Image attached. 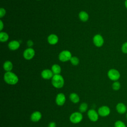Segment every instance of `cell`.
<instances>
[{
  "label": "cell",
  "mask_w": 127,
  "mask_h": 127,
  "mask_svg": "<svg viewBox=\"0 0 127 127\" xmlns=\"http://www.w3.org/2000/svg\"><path fill=\"white\" fill-rule=\"evenodd\" d=\"M27 44V45H28L29 47H32V46L33 45V41H32V40H29V41H28Z\"/></svg>",
  "instance_id": "28"
},
{
  "label": "cell",
  "mask_w": 127,
  "mask_h": 127,
  "mask_svg": "<svg viewBox=\"0 0 127 127\" xmlns=\"http://www.w3.org/2000/svg\"><path fill=\"white\" fill-rule=\"evenodd\" d=\"M88 109V105L86 103H82L79 107V110L80 113H84Z\"/></svg>",
  "instance_id": "21"
},
{
  "label": "cell",
  "mask_w": 127,
  "mask_h": 127,
  "mask_svg": "<svg viewBox=\"0 0 127 127\" xmlns=\"http://www.w3.org/2000/svg\"><path fill=\"white\" fill-rule=\"evenodd\" d=\"M35 55V51L31 48L26 49L23 52L24 58L27 60L32 59Z\"/></svg>",
  "instance_id": "9"
},
{
  "label": "cell",
  "mask_w": 127,
  "mask_h": 127,
  "mask_svg": "<svg viewBox=\"0 0 127 127\" xmlns=\"http://www.w3.org/2000/svg\"><path fill=\"white\" fill-rule=\"evenodd\" d=\"M71 57V53L67 50H64L61 52L59 55V60L63 62L70 60Z\"/></svg>",
  "instance_id": "5"
},
{
  "label": "cell",
  "mask_w": 127,
  "mask_h": 127,
  "mask_svg": "<svg viewBox=\"0 0 127 127\" xmlns=\"http://www.w3.org/2000/svg\"><path fill=\"white\" fill-rule=\"evenodd\" d=\"M0 30L1 31L3 29V22L1 20H0Z\"/></svg>",
  "instance_id": "29"
},
{
  "label": "cell",
  "mask_w": 127,
  "mask_h": 127,
  "mask_svg": "<svg viewBox=\"0 0 127 127\" xmlns=\"http://www.w3.org/2000/svg\"><path fill=\"white\" fill-rule=\"evenodd\" d=\"M70 63L73 65H77L79 63V60L76 57H72L70 60Z\"/></svg>",
  "instance_id": "23"
},
{
  "label": "cell",
  "mask_w": 127,
  "mask_h": 127,
  "mask_svg": "<svg viewBox=\"0 0 127 127\" xmlns=\"http://www.w3.org/2000/svg\"><path fill=\"white\" fill-rule=\"evenodd\" d=\"M42 114L39 111H35L32 113L30 116L31 120L33 122H37L41 120Z\"/></svg>",
  "instance_id": "13"
},
{
  "label": "cell",
  "mask_w": 127,
  "mask_h": 127,
  "mask_svg": "<svg viewBox=\"0 0 127 127\" xmlns=\"http://www.w3.org/2000/svg\"><path fill=\"white\" fill-rule=\"evenodd\" d=\"M79 19L83 22H85L87 21L89 18V16L88 13L84 11H82L79 12L78 15Z\"/></svg>",
  "instance_id": "18"
},
{
  "label": "cell",
  "mask_w": 127,
  "mask_h": 127,
  "mask_svg": "<svg viewBox=\"0 0 127 127\" xmlns=\"http://www.w3.org/2000/svg\"><path fill=\"white\" fill-rule=\"evenodd\" d=\"M3 67L5 71H6V72L10 71L12 69L13 64L10 61H7L5 62L3 64Z\"/></svg>",
  "instance_id": "17"
},
{
  "label": "cell",
  "mask_w": 127,
  "mask_h": 127,
  "mask_svg": "<svg viewBox=\"0 0 127 127\" xmlns=\"http://www.w3.org/2000/svg\"><path fill=\"white\" fill-rule=\"evenodd\" d=\"M64 79L60 74L54 75L52 78V84L56 88H62L64 85Z\"/></svg>",
  "instance_id": "2"
},
{
  "label": "cell",
  "mask_w": 127,
  "mask_h": 127,
  "mask_svg": "<svg viewBox=\"0 0 127 127\" xmlns=\"http://www.w3.org/2000/svg\"><path fill=\"white\" fill-rule=\"evenodd\" d=\"M8 47L10 50L14 51L18 49L20 47V43L18 41L16 40H13L10 41L8 43Z\"/></svg>",
  "instance_id": "14"
},
{
  "label": "cell",
  "mask_w": 127,
  "mask_h": 127,
  "mask_svg": "<svg viewBox=\"0 0 127 127\" xmlns=\"http://www.w3.org/2000/svg\"><path fill=\"white\" fill-rule=\"evenodd\" d=\"M107 75L110 80L114 81H118L121 77L120 72L117 69L114 68L110 69L108 71Z\"/></svg>",
  "instance_id": "4"
},
{
  "label": "cell",
  "mask_w": 127,
  "mask_h": 127,
  "mask_svg": "<svg viewBox=\"0 0 127 127\" xmlns=\"http://www.w3.org/2000/svg\"><path fill=\"white\" fill-rule=\"evenodd\" d=\"M117 112L120 114H124L126 113L127 110V106L123 103H119L116 106Z\"/></svg>",
  "instance_id": "11"
},
{
  "label": "cell",
  "mask_w": 127,
  "mask_h": 127,
  "mask_svg": "<svg viewBox=\"0 0 127 127\" xmlns=\"http://www.w3.org/2000/svg\"><path fill=\"white\" fill-rule=\"evenodd\" d=\"M83 119V115L80 112H75L72 113L69 117L70 121L73 124L79 123Z\"/></svg>",
  "instance_id": "3"
},
{
  "label": "cell",
  "mask_w": 127,
  "mask_h": 127,
  "mask_svg": "<svg viewBox=\"0 0 127 127\" xmlns=\"http://www.w3.org/2000/svg\"><path fill=\"white\" fill-rule=\"evenodd\" d=\"M87 116L90 121L95 122L98 121L99 115L94 109H90L87 112Z\"/></svg>",
  "instance_id": "7"
},
{
  "label": "cell",
  "mask_w": 127,
  "mask_h": 127,
  "mask_svg": "<svg viewBox=\"0 0 127 127\" xmlns=\"http://www.w3.org/2000/svg\"><path fill=\"white\" fill-rule=\"evenodd\" d=\"M114 127H127L126 124L122 121L118 120L114 124Z\"/></svg>",
  "instance_id": "24"
},
{
  "label": "cell",
  "mask_w": 127,
  "mask_h": 127,
  "mask_svg": "<svg viewBox=\"0 0 127 127\" xmlns=\"http://www.w3.org/2000/svg\"></svg>",
  "instance_id": "32"
},
{
  "label": "cell",
  "mask_w": 127,
  "mask_h": 127,
  "mask_svg": "<svg viewBox=\"0 0 127 127\" xmlns=\"http://www.w3.org/2000/svg\"><path fill=\"white\" fill-rule=\"evenodd\" d=\"M121 50L124 54H127V41L125 42L122 46Z\"/></svg>",
  "instance_id": "25"
},
{
  "label": "cell",
  "mask_w": 127,
  "mask_h": 127,
  "mask_svg": "<svg viewBox=\"0 0 127 127\" xmlns=\"http://www.w3.org/2000/svg\"><path fill=\"white\" fill-rule=\"evenodd\" d=\"M98 113L101 117H105L109 116L110 114L111 110L110 108L107 106H102L98 110Z\"/></svg>",
  "instance_id": "6"
},
{
  "label": "cell",
  "mask_w": 127,
  "mask_h": 127,
  "mask_svg": "<svg viewBox=\"0 0 127 127\" xmlns=\"http://www.w3.org/2000/svg\"><path fill=\"white\" fill-rule=\"evenodd\" d=\"M4 80L8 84L15 85L18 81V76L13 72L7 71L5 72L3 76Z\"/></svg>",
  "instance_id": "1"
},
{
  "label": "cell",
  "mask_w": 127,
  "mask_h": 127,
  "mask_svg": "<svg viewBox=\"0 0 127 127\" xmlns=\"http://www.w3.org/2000/svg\"><path fill=\"white\" fill-rule=\"evenodd\" d=\"M125 7H126V8L127 9V0H126L125 1Z\"/></svg>",
  "instance_id": "30"
},
{
  "label": "cell",
  "mask_w": 127,
  "mask_h": 127,
  "mask_svg": "<svg viewBox=\"0 0 127 127\" xmlns=\"http://www.w3.org/2000/svg\"><path fill=\"white\" fill-rule=\"evenodd\" d=\"M69 99L72 103L76 104L79 102L80 98L77 94L72 93L69 95Z\"/></svg>",
  "instance_id": "16"
},
{
  "label": "cell",
  "mask_w": 127,
  "mask_h": 127,
  "mask_svg": "<svg viewBox=\"0 0 127 127\" xmlns=\"http://www.w3.org/2000/svg\"><path fill=\"white\" fill-rule=\"evenodd\" d=\"M6 13L5 10L3 8H0V17L2 18L3 16L5 15Z\"/></svg>",
  "instance_id": "26"
},
{
  "label": "cell",
  "mask_w": 127,
  "mask_h": 127,
  "mask_svg": "<svg viewBox=\"0 0 127 127\" xmlns=\"http://www.w3.org/2000/svg\"><path fill=\"white\" fill-rule=\"evenodd\" d=\"M126 118H127V113H126Z\"/></svg>",
  "instance_id": "31"
},
{
  "label": "cell",
  "mask_w": 127,
  "mask_h": 127,
  "mask_svg": "<svg viewBox=\"0 0 127 127\" xmlns=\"http://www.w3.org/2000/svg\"><path fill=\"white\" fill-rule=\"evenodd\" d=\"M52 71L54 74H60L61 72V68L60 66L57 64H54L52 66Z\"/></svg>",
  "instance_id": "19"
},
{
  "label": "cell",
  "mask_w": 127,
  "mask_h": 127,
  "mask_svg": "<svg viewBox=\"0 0 127 127\" xmlns=\"http://www.w3.org/2000/svg\"><path fill=\"white\" fill-rule=\"evenodd\" d=\"M121 86V83H120V82H119L118 81H114V82H113V83L112 84V89L115 91L119 90L120 89Z\"/></svg>",
  "instance_id": "22"
},
{
  "label": "cell",
  "mask_w": 127,
  "mask_h": 127,
  "mask_svg": "<svg viewBox=\"0 0 127 127\" xmlns=\"http://www.w3.org/2000/svg\"><path fill=\"white\" fill-rule=\"evenodd\" d=\"M93 43L96 47H100L104 44V39L101 35L96 34L93 37Z\"/></svg>",
  "instance_id": "10"
},
{
  "label": "cell",
  "mask_w": 127,
  "mask_h": 127,
  "mask_svg": "<svg viewBox=\"0 0 127 127\" xmlns=\"http://www.w3.org/2000/svg\"><path fill=\"white\" fill-rule=\"evenodd\" d=\"M48 127H56V124L54 122H51L48 125Z\"/></svg>",
  "instance_id": "27"
},
{
  "label": "cell",
  "mask_w": 127,
  "mask_h": 127,
  "mask_svg": "<svg viewBox=\"0 0 127 127\" xmlns=\"http://www.w3.org/2000/svg\"><path fill=\"white\" fill-rule=\"evenodd\" d=\"M65 100L66 98L65 95L63 93H60L57 95L55 101L57 105L61 106H63L65 103Z\"/></svg>",
  "instance_id": "8"
},
{
  "label": "cell",
  "mask_w": 127,
  "mask_h": 127,
  "mask_svg": "<svg viewBox=\"0 0 127 127\" xmlns=\"http://www.w3.org/2000/svg\"><path fill=\"white\" fill-rule=\"evenodd\" d=\"M54 76V73L52 70L46 69L43 70L41 72V76L45 79H50L52 78Z\"/></svg>",
  "instance_id": "12"
},
{
  "label": "cell",
  "mask_w": 127,
  "mask_h": 127,
  "mask_svg": "<svg viewBox=\"0 0 127 127\" xmlns=\"http://www.w3.org/2000/svg\"><path fill=\"white\" fill-rule=\"evenodd\" d=\"M8 35L4 32H1L0 33V41L1 42H6L8 39Z\"/></svg>",
  "instance_id": "20"
},
{
  "label": "cell",
  "mask_w": 127,
  "mask_h": 127,
  "mask_svg": "<svg viewBox=\"0 0 127 127\" xmlns=\"http://www.w3.org/2000/svg\"><path fill=\"white\" fill-rule=\"evenodd\" d=\"M59 39L58 36L54 34L50 35L48 37V42L51 45H55L58 42Z\"/></svg>",
  "instance_id": "15"
}]
</instances>
